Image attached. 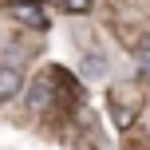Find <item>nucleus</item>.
Wrapping results in <instances>:
<instances>
[{
	"label": "nucleus",
	"mask_w": 150,
	"mask_h": 150,
	"mask_svg": "<svg viewBox=\"0 0 150 150\" xmlns=\"http://www.w3.org/2000/svg\"><path fill=\"white\" fill-rule=\"evenodd\" d=\"M8 12H12V20L28 24V28H47V12L36 0H16V4H8Z\"/></svg>",
	"instance_id": "1"
},
{
	"label": "nucleus",
	"mask_w": 150,
	"mask_h": 150,
	"mask_svg": "<svg viewBox=\"0 0 150 150\" xmlns=\"http://www.w3.org/2000/svg\"><path fill=\"white\" fill-rule=\"evenodd\" d=\"M20 95V71L12 67V63H4L0 67V103H8V99Z\"/></svg>",
	"instance_id": "2"
},
{
	"label": "nucleus",
	"mask_w": 150,
	"mask_h": 150,
	"mask_svg": "<svg viewBox=\"0 0 150 150\" xmlns=\"http://www.w3.org/2000/svg\"><path fill=\"white\" fill-rule=\"evenodd\" d=\"M28 107H32V111H44V107H52V87H47L44 79H36V87H32V95H28Z\"/></svg>",
	"instance_id": "3"
},
{
	"label": "nucleus",
	"mask_w": 150,
	"mask_h": 150,
	"mask_svg": "<svg viewBox=\"0 0 150 150\" xmlns=\"http://www.w3.org/2000/svg\"><path fill=\"white\" fill-rule=\"evenodd\" d=\"M134 59L150 67V36H142V40H138V47H134Z\"/></svg>",
	"instance_id": "4"
},
{
	"label": "nucleus",
	"mask_w": 150,
	"mask_h": 150,
	"mask_svg": "<svg viewBox=\"0 0 150 150\" xmlns=\"http://www.w3.org/2000/svg\"><path fill=\"white\" fill-rule=\"evenodd\" d=\"M63 8H67V12H87L91 0H63Z\"/></svg>",
	"instance_id": "5"
},
{
	"label": "nucleus",
	"mask_w": 150,
	"mask_h": 150,
	"mask_svg": "<svg viewBox=\"0 0 150 150\" xmlns=\"http://www.w3.org/2000/svg\"><path fill=\"white\" fill-rule=\"evenodd\" d=\"M83 67H87V75H103V63H99L95 55H87V63H83Z\"/></svg>",
	"instance_id": "6"
}]
</instances>
